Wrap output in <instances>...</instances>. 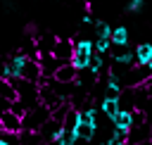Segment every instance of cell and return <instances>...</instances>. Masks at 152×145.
<instances>
[{
	"label": "cell",
	"mask_w": 152,
	"mask_h": 145,
	"mask_svg": "<svg viewBox=\"0 0 152 145\" xmlns=\"http://www.w3.org/2000/svg\"><path fill=\"white\" fill-rule=\"evenodd\" d=\"M95 48H93V40L90 38H76L74 40V57H71V67L76 71H83L88 69V62L93 57Z\"/></svg>",
	"instance_id": "6da1fadb"
},
{
	"label": "cell",
	"mask_w": 152,
	"mask_h": 145,
	"mask_svg": "<svg viewBox=\"0 0 152 145\" xmlns=\"http://www.w3.org/2000/svg\"><path fill=\"white\" fill-rule=\"evenodd\" d=\"M48 119H50V109H48V107H43V105H38V107L28 109V112L21 116V131L38 133V131H40V126H43Z\"/></svg>",
	"instance_id": "7a4b0ae2"
},
{
	"label": "cell",
	"mask_w": 152,
	"mask_h": 145,
	"mask_svg": "<svg viewBox=\"0 0 152 145\" xmlns=\"http://www.w3.org/2000/svg\"><path fill=\"white\" fill-rule=\"evenodd\" d=\"M57 62L62 64H71V57H74V40L71 38H57L52 52H50Z\"/></svg>",
	"instance_id": "3957f363"
},
{
	"label": "cell",
	"mask_w": 152,
	"mask_h": 145,
	"mask_svg": "<svg viewBox=\"0 0 152 145\" xmlns=\"http://www.w3.org/2000/svg\"><path fill=\"white\" fill-rule=\"evenodd\" d=\"M59 133H62V124H59V121H55V119H48V121H45V124L40 126V131H38V135H40L43 145L57 143Z\"/></svg>",
	"instance_id": "277c9868"
},
{
	"label": "cell",
	"mask_w": 152,
	"mask_h": 145,
	"mask_svg": "<svg viewBox=\"0 0 152 145\" xmlns=\"http://www.w3.org/2000/svg\"><path fill=\"white\" fill-rule=\"evenodd\" d=\"M19 78H24V81H28V83L38 86V83H40V78H43V74H40V64H38L36 59H31V57H28V59L24 62V67H21Z\"/></svg>",
	"instance_id": "5b68a950"
},
{
	"label": "cell",
	"mask_w": 152,
	"mask_h": 145,
	"mask_svg": "<svg viewBox=\"0 0 152 145\" xmlns=\"http://www.w3.org/2000/svg\"><path fill=\"white\" fill-rule=\"evenodd\" d=\"M76 76H78V71H76L71 64H62V67L52 74V81L59 83V86H74V83H76Z\"/></svg>",
	"instance_id": "8992f818"
},
{
	"label": "cell",
	"mask_w": 152,
	"mask_h": 145,
	"mask_svg": "<svg viewBox=\"0 0 152 145\" xmlns=\"http://www.w3.org/2000/svg\"><path fill=\"white\" fill-rule=\"evenodd\" d=\"M0 131L2 133H10V135H19L21 133V119L12 112L7 114H0Z\"/></svg>",
	"instance_id": "52a82bcc"
},
{
	"label": "cell",
	"mask_w": 152,
	"mask_h": 145,
	"mask_svg": "<svg viewBox=\"0 0 152 145\" xmlns=\"http://www.w3.org/2000/svg\"><path fill=\"white\" fill-rule=\"evenodd\" d=\"M133 55H135V67H147L152 59V43H138Z\"/></svg>",
	"instance_id": "ba28073f"
},
{
	"label": "cell",
	"mask_w": 152,
	"mask_h": 145,
	"mask_svg": "<svg viewBox=\"0 0 152 145\" xmlns=\"http://www.w3.org/2000/svg\"><path fill=\"white\" fill-rule=\"evenodd\" d=\"M112 124H114L116 131H126V133H128V131L133 128V112H121V109H119V114L112 119Z\"/></svg>",
	"instance_id": "9c48e42d"
},
{
	"label": "cell",
	"mask_w": 152,
	"mask_h": 145,
	"mask_svg": "<svg viewBox=\"0 0 152 145\" xmlns=\"http://www.w3.org/2000/svg\"><path fill=\"white\" fill-rule=\"evenodd\" d=\"M95 131H97V126L86 124V121H78V126H76V138H78V143H90V140L95 138Z\"/></svg>",
	"instance_id": "30bf717a"
},
{
	"label": "cell",
	"mask_w": 152,
	"mask_h": 145,
	"mask_svg": "<svg viewBox=\"0 0 152 145\" xmlns=\"http://www.w3.org/2000/svg\"><path fill=\"white\" fill-rule=\"evenodd\" d=\"M109 40H112L114 48H126V45H128V29H126V26H114Z\"/></svg>",
	"instance_id": "8fae6325"
},
{
	"label": "cell",
	"mask_w": 152,
	"mask_h": 145,
	"mask_svg": "<svg viewBox=\"0 0 152 145\" xmlns=\"http://www.w3.org/2000/svg\"><path fill=\"white\" fill-rule=\"evenodd\" d=\"M93 26H95V40H109L112 38V26L107 21L97 19V21H93Z\"/></svg>",
	"instance_id": "7c38bea8"
},
{
	"label": "cell",
	"mask_w": 152,
	"mask_h": 145,
	"mask_svg": "<svg viewBox=\"0 0 152 145\" xmlns=\"http://www.w3.org/2000/svg\"><path fill=\"white\" fill-rule=\"evenodd\" d=\"M100 109L104 112V116L112 121L116 114H119V100H104L102 97V105H100Z\"/></svg>",
	"instance_id": "4fadbf2b"
},
{
	"label": "cell",
	"mask_w": 152,
	"mask_h": 145,
	"mask_svg": "<svg viewBox=\"0 0 152 145\" xmlns=\"http://www.w3.org/2000/svg\"><path fill=\"white\" fill-rule=\"evenodd\" d=\"M102 67H104V59H102V55L93 52V57H90V62H88V71H90V74H95V76L100 78V71H102Z\"/></svg>",
	"instance_id": "5bb4252c"
},
{
	"label": "cell",
	"mask_w": 152,
	"mask_h": 145,
	"mask_svg": "<svg viewBox=\"0 0 152 145\" xmlns=\"http://www.w3.org/2000/svg\"><path fill=\"white\" fill-rule=\"evenodd\" d=\"M19 145H43V140H40V135H38V133L21 131V133H19Z\"/></svg>",
	"instance_id": "9a60e30c"
},
{
	"label": "cell",
	"mask_w": 152,
	"mask_h": 145,
	"mask_svg": "<svg viewBox=\"0 0 152 145\" xmlns=\"http://www.w3.org/2000/svg\"><path fill=\"white\" fill-rule=\"evenodd\" d=\"M0 95H2L5 100H10V102H17V93H14V88H12L10 81H2V78H0Z\"/></svg>",
	"instance_id": "2e32d148"
},
{
	"label": "cell",
	"mask_w": 152,
	"mask_h": 145,
	"mask_svg": "<svg viewBox=\"0 0 152 145\" xmlns=\"http://www.w3.org/2000/svg\"><path fill=\"white\" fill-rule=\"evenodd\" d=\"M93 48H95V52H97V55H107V52H109V48H112V40H95V43H93Z\"/></svg>",
	"instance_id": "e0dca14e"
},
{
	"label": "cell",
	"mask_w": 152,
	"mask_h": 145,
	"mask_svg": "<svg viewBox=\"0 0 152 145\" xmlns=\"http://www.w3.org/2000/svg\"><path fill=\"white\" fill-rule=\"evenodd\" d=\"M142 7H145V0H131V2L126 5V10H128V12H133V14H135V12H140Z\"/></svg>",
	"instance_id": "ac0fdd59"
},
{
	"label": "cell",
	"mask_w": 152,
	"mask_h": 145,
	"mask_svg": "<svg viewBox=\"0 0 152 145\" xmlns=\"http://www.w3.org/2000/svg\"><path fill=\"white\" fill-rule=\"evenodd\" d=\"M10 109H12V102H10V100H5V97L0 95V114H7Z\"/></svg>",
	"instance_id": "d6986e66"
},
{
	"label": "cell",
	"mask_w": 152,
	"mask_h": 145,
	"mask_svg": "<svg viewBox=\"0 0 152 145\" xmlns=\"http://www.w3.org/2000/svg\"><path fill=\"white\" fill-rule=\"evenodd\" d=\"M102 145H126V143H121V140H116V138H107Z\"/></svg>",
	"instance_id": "ffe728a7"
}]
</instances>
